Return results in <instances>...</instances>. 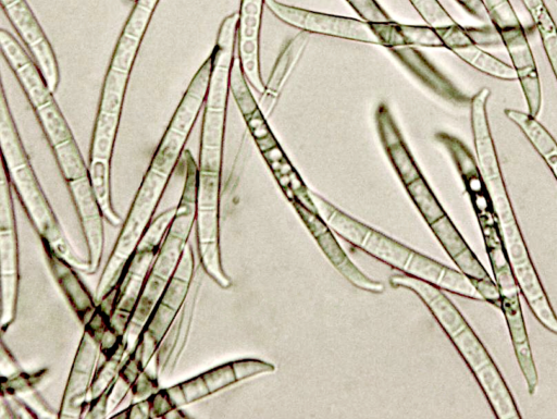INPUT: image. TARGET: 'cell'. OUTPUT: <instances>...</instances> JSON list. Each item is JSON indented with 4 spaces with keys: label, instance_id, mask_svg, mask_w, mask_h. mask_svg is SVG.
Instances as JSON below:
<instances>
[{
    "label": "cell",
    "instance_id": "obj_1",
    "mask_svg": "<svg viewBox=\"0 0 557 419\" xmlns=\"http://www.w3.org/2000/svg\"><path fill=\"white\" fill-rule=\"evenodd\" d=\"M160 0H136L122 28L106 73L89 151V177L106 215L111 200V159L129 75Z\"/></svg>",
    "mask_w": 557,
    "mask_h": 419
},
{
    "label": "cell",
    "instance_id": "obj_2",
    "mask_svg": "<svg viewBox=\"0 0 557 419\" xmlns=\"http://www.w3.org/2000/svg\"><path fill=\"white\" fill-rule=\"evenodd\" d=\"M394 287L414 292L468 366L481 387L494 416L498 419H520L522 416L504 377L480 337L459 309L441 288L407 274L391 276Z\"/></svg>",
    "mask_w": 557,
    "mask_h": 419
},
{
    "label": "cell",
    "instance_id": "obj_3",
    "mask_svg": "<svg viewBox=\"0 0 557 419\" xmlns=\"http://www.w3.org/2000/svg\"><path fill=\"white\" fill-rule=\"evenodd\" d=\"M310 196L319 215L338 236L405 274L472 300L484 301L474 283L461 271L417 252L359 222L314 192Z\"/></svg>",
    "mask_w": 557,
    "mask_h": 419
},
{
    "label": "cell",
    "instance_id": "obj_4",
    "mask_svg": "<svg viewBox=\"0 0 557 419\" xmlns=\"http://www.w3.org/2000/svg\"><path fill=\"white\" fill-rule=\"evenodd\" d=\"M478 164L494 205L502 239L521 296L537 322L557 335V313L548 299L522 235L497 152L483 151L478 157Z\"/></svg>",
    "mask_w": 557,
    "mask_h": 419
},
{
    "label": "cell",
    "instance_id": "obj_5",
    "mask_svg": "<svg viewBox=\"0 0 557 419\" xmlns=\"http://www.w3.org/2000/svg\"><path fill=\"white\" fill-rule=\"evenodd\" d=\"M183 159V192L129 319L125 334L128 353L137 344L149 316L175 273L196 222L198 165L188 150H185Z\"/></svg>",
    "mask_w": 557,
    "mask_h": 419
},
{
    "label": "cell",
    "instance_id": "obj_6",
    "mask_svg": "<svg viewBox=\"0 0 557 419\" xmlns=\"http://www.w3.org/2000/svg\"><path fill=\"white\" fill-rule=\"evenodd\" d=\"M0 144L2 162L10 182L40 239L49 243L76 269L86 272L87 263L77 261L69 250L61 225L46 198L20 138L3 88L0 94Z\"/></svg>",
    "mask_w": 557,
    "mask_h": 419
},
{
    "label": "cell",
    "instance_id": "obj_7",
    "mask_svg": "<svg viewBox=\"0 0 557 419\" xmlns=\"http://www.w3.org/2000/svg\"><path fill=\"white\" fill-rule=\"evenodd\" d=\"M238 17V12H234L223 19L211 52L212 66L200 134L199 171L222 172L230 76L236 56Z\"/></svg>",
    "mask_w": 557,
    "mask_h": 419
},
{
    "label": "cell",
    "instance_id": "obj_8",
    "mask_svg": "<svg viewBox=\"0 0 557 419\" xmlns=\"http://www.w3.org/2000/svg\"><path fill=\"white\" fill-rule=\"evenodd\" d=\"M113 311V305L103 299L84 324V333L66 381L58 417H83L100 355L101 341L111 325Z\"/></svg>",
    "mask_w": 557,
    "mask_h": 419
},
{
    "label": "cell",
    "instance_id": "obj_9",
    "mask_svg": "<svg viewBox=\"0 0 557 419\" xmlns=\"http://www.w3.org/2000/svg\"><path fill=\"white\" fill-rule=\"evenodd\" d=\"M175 210L176 208H169L153 218L119 282L114 285L119 288V293L111 318V328L117 334H126L128 322L144 282L157 256L165 232L173 220Z\"/></svg>",
    "mask_w": 557,
    "mask_h": 419
},
{
    "label": "cell",
    "instance_id": "obj_10",
    "mask_svg": "<svg viewBox=\"0 0 557 419\" xmlns=\"http://www.w3.org/2000/svg\"><path fill=\"white\" fill-rule=\"evenodd\" d=\"M221 173L198 170L196 236L202 270L222 288L232 285L220 251Z\"/></svg>",
    "mask_w": 557,
    "mask_h": 419
},
{
    "label": "cell",
    "instance_id": "obj_11",
    "mask_svg": "<svg viewBox=\"0 0 557 419\" xmlns=\"http://www.w3.org/2000/svg\"><path fill=\"white\" fill-rule=\"evenodd\" d=\"M194 276L195 255L188 243L175 273L157 301L134 347L139 350L145 369L154 357L160 343L182 309Z\"/></svg>",
    "mask_w": 557,
    "mask_h": 419
},
{
    "label": "cell",
    "instance_id": "obj_12",
    "mask_svg": "<svg viewBox=\"0 0 557 419\" xmlns=\"http://www.w3.org/2000/svg\"><path fill=\"white\" fill-rule=\"evenodd\" d=\"M264 4L278 21L299 32L380 46L370 22L362 19L311 11L277 0H265Z\"/></svg>",
    "mask_w": 557,
    "mask_h": 419
},
{
    "label": "cell",
    "instance_id": "obj_13",
    "mask_svg": "<svg viewBox=\"0 0 557 419\" xmlns=\"http://www.w3.org/2000/svg\"><path fill=\"white\" fill-rule=\"evenodd\" d=\"M275 367L258 359H240L214 367L185 382L161 390L171 414L245 379L272 372Z\"/></svg>",
    "mask_w": 557,
    "mask_h": 419
},
{
    "label": "cell",
    "instance_id": "obj_14",
    "mask_svg": "<svg viewBox=\"0 0 557 419\" xmlns=\"http://www.w3.org/2000/svg\"><path fill=\"white\" fill-rule=\"evenodd\" d=\"M0 183V247L2 276V330L9 326L16 312L18 293L17 236L11 182L3 162Z\"/></svg>",
    "mask_w": 557,
    "mask_h": 419
},
{
    "label": "cell",
    "instance_id": "obj_15",
    "mask_svg": "<svg viewBox=\"0 0 557 419\" xmlns=\"http://www.w3.org/2000/svg\"><path fill=\"white\" fill-rule=\"evenodd\" d=\"M488 20L498 32L519 81L539 75L528 34L509 0H483Z\"/></svg>",
    "mask_w": 557,
    "mask_h": 419
},
{
    "label": "cell",
    "instance_id": "obj_16",
    "mask_svg": "<svg viewBox=\"0 0 557 419\" xmlns=\"http://www.w3.org/2000/svg\"><path fill=\"white\" fill-rule=\"evenodd\" d=\"M1 7L28 48L49 89L54 93L60 83L55 53L26 0H0Z\"/></svg>",
    "mask_w": 557,
    "mask_h": 419
},
{
    "label": "cell",
    "instance_id": "obj_17",
    "mask_svg": "<svg viewBox=\"0 0 557 419\" xmlns=\"http://www.w3.org/2000/svg\"><path fill=\"white\" fill-rule=\"evenodd\" d=\"M430 227L459 271L474 283L484 301L499 308L500 294L497 284L490 276L449 217L445 214L430 224Z\"/></svg>",
    "mask_w": 557,
    "mask_h": 419
},
{
    "label": "cell",
    "instance_id": "obj_18",
    "mask_svg": "<svg viewBox=\"0 0 557 419\" xmlns=\"http://www.w3.org/2000/svg\"><path fill=\"white\" fill-rule=\"evenodd\" d=\"M66 184L88 247V269L85 273L94 274L101 263L103 252L104 217L89 175L66 182Z\"/></svg>",
    "mask_w": 557,
    "mask_h": 419
},
{
    "label": "cell",
    "instance_id": "obj_19",
    "mask_svg": "<svg viewBox=\"0 0 557 419\" xmlns=\"http://www.w3.org/2000/svg\"><path fill=\"white\" fill-rule=\"evenodd\" d=\"M374 122L385 156L404 186L422 176L413 155L386 102L382 101L376 106Z\"/></svg>",
    "mask_w": 557,
    "mask_h": 419
},
{
    "label": "cell",
    "instance_id": "obj_20",
    "mask_svg": "<svg viewBox=\"0 0 557 419\" xmlns=\"http://www.w3.org/2000/svg\"><path fill=\"white\" fill-rule=\"evenodd\" d=\"M387 50L405 69L437 97L456 106L470 103L471 97L461 91L418 48L399 47Z\"/></svg>",
    "mask_w": 557,
    "mask_h": 419
},
{
    "label": "cell",
    "instance_id": "obj_21",
    "mask_svg": "<svg viewBox=\"0 0 557 419\" xmlns=\"http://www.w3.org/2000/svg\"><path fill=\"white\" fill-rule=\"evenodd\" d=\"M0 47L33 109L54 99L36 62L5 29H0Z\"/></svg>",
    "mask_w": 557,
    "mask_h": 419
},
{
    "label": "cell",
    "instance_id": "obj_22",
    "mask_svg": "<svg viewBox=\"0 0 557 419\" xmlns=\"http://www.w3.org/2000/svg\"><path fill=\"white\" fill-rule=\"evenodd\" d=\"M308 41L309 34L299 32L290 37L281 49L258 100L259 108L267 119L274 111L289 76L306 50Z\"/></svg>",
    "mask_w": 557,
    "mask_h": 419
},
{
    "label": "cell",
    "instance_id": "obj_23",
    "mask_svg": "<svg viewBox=\"0 0 557 419\" xmlns=\"http://www.w3.org/2000/svg\"><path fill=\"white\" fill-rule=\"evenodd\" d=\"M41 243L54 280L79 321L85 324L97 309L98 304L95 297L81 281L74 270L75 267L58 254L49 243L45 241Z\"/></svg>",
    "mask_w": 557,
    "mask_h": 419
},
{
    "label": "cell",
    "instance_id": "obj_24",
    "mask_svg": "<svg viewBox=\"0 0 557 419\" xmlns=\"http://www.w3.org/2000/svg\"><path fill=\"white\" fill-rule=\"evenodd\" d=\"M199 287L200 278L195 273L187 298L154 355L157 377L171 371L181 356L187 342Z\"/></svg>",
    "mask_w": 557,
    "mask_h": 419
},
{
    "label": "cell",
    "instance_id": "obj_25",
    "mask_svg": "<svg viewBox=\"0 0 557 419\" xmlns=\"http://www.w3.org/2000/svg\"><path fill=\"white\" fill-rule=\"evenodd\" d=\"M370 24L380 46L386 49L399 47L443 48L437 30L426 24H401L393 20Z\"/></svg>",
    "mask_w": 557,
    "mask_h": 419
},
{
    "label": "cell",
    "instance_id": "obj_26",
    "mask_svg": "<svg viewBox=\"0 0 557 419\" xmlns=\"http://www.w3.org/2000/svg\"><path fill=\"white\" fill-rule=\"evenodd\" d=\"M319 246L337 270L356 287L372 293H382L384 285L366 276L346 256L330 230L315 237Z\"/></svg>",
    "mask_w": 557,
    "mask_h": 419
},
{
    "label": "cell",
    "instance_id": "obj_27",
    "mask_svg": "<svg viewBox=\"0 0 557 419\" xmlns=\"http://www.w3.org/2000/svg\"><path fill=\"white\" fill-rule=\"evenodd\" d=\"M128 354L126 338L107 353H100L97 368L91 380L88 402L96 400L109 391Z\"/></svg>",
    "mask_w": 557,
    "mask_h": 419
},
{
    "label": "cell",
    "instance_id": "obj_28",
    "mask_svg": "<svg viewBox=\"0 0 557 419\" xmlns=\"http://www.w3.org/2000/svg\"><path fill=\"white\" fill-rule=\"evenodd\" d=\"M461 61L492 78L504 82H518V76L512 64H509L482 47L471 46L453 52Z\"/></svg>",
    "mask_w": 557,
    "mask_h": 419
},
{
    "label": "cell",
    "instance_id": "obj_29",
    "mask_svg": "<svg viewBox=\"0 0 557 419\" xmlns=\"http://www.w3.org/2000/svg\"><path fill=\"white\" fill-rule=\"evenodd\" d=\"M532 17L553 74L557 81V25L544 0H521Z\"/></svg>",
    "mask_w": 557,
    "mask_h": 419
},
{
    "label": "cell",
    "instance_id": "obj_30",
    "mask_svg": "<svg viewBox=\"0 0 557 419\" xmlns=\"http://www.w3.org/2000/svg\"><path fill=\"white\" fill-rule=\"evenodd\" d=\"M51 148L73 138L72 131L54 99L34 109Z\"/></svg>",
    "mask_w": 557,
    "mask_h": 419
},
{
    "label": "cell",
    "instance_id": "obj_31",
    "mask_svg": "<svg viewBox=\"0 0 557 419\" xmlns=\"http://www.w3.org/2000/svg\"><path fill=\"white\" fill-rule=\"evenodd\" d=\"M52 150L65 182L89 175L88 167L74 137L54 146Z\"/></svg>",
    "mask_w": 557,
    "mask_h": 419
},
{
    "label": "cell",
    "instance_id": "obj_32",
    "mask_svg": "<svg viewBox=\"0 0 557 419\" xmlns=\"http://www.w3.org/2000/svg\"><path fill=\"white\" fill-rule=\"evenodd\" d=\"M405 188L429 225L446 214L423 175Z\"/></svg>",
    "mask_w": 557,
    "mask_h": 419
},
{
    "label": "cell",
    "instance_id": "obj_33",
    "mask_svg": "<svg viewBox=\"0 0 557 419\" xmlns=\"http://www.w3.org/2000/svg\"><path fill=\"white\" fill-rule=\"evenodd\" d=\"M249 86L236 54L231 70L230 91L243 116L250 114L259 107Z\"/></svg>",
    "mask_w": 557,
    "mask_h": 419
},
{
    "label": "cell",
    "instance_id": "obj_34",
    "mask_svg": "<svg viewBox=\"0 0 557 419\" xmlns=\"http://www.w3.org/2000/svg\"><path fill=\"white\" fill-rule=\"evenodd\" d=\"M244 119L261 153L278 145L268 125V119L259 107L250 114L244 116Z\"/></svg>",
    "mask_w": 557,
    "mask_h": 419
},
{
    "label": "cell",
    "instance_id": "obj_35",
    "mask_svg": "<svg viewBox=\"0 0 557 419\" xmlns=\"http://www.w3.org/2000/svg\"><path fill=\"white\" fill-rule=\"evenodd\" d=\"M426 25L438 28L457 22L449 15L438 0H408Z\"/></svg>",
    "mask_w": 557,
    "mask_h": 419
},
{
    "label": "cell",
    "instance_id": "obj_36",
    "mask_svg": "<svg viewBox=\"0 0 557 419\" xmlns=\"http://www.w3.org/2000/svg\"><path fill=\"white\" fill-rule=\"evenodd\" d=\"M46 370L34 373H16L10 378H2V394L7 396H15L18 393L32 391L45 377Z\"/></svg>",
    "mask_w": 557,
    "mask_h": 419
},
{
    "label": "cell",
    "instance_id": "obj_37",
    "mask_svg": "<svg viewBox=\"0 0 557 419\" xmlns=\"http://www.w3.org/2000/svg\"><path fill=\"white\" fill-rule=\"evenodd\" d=\"M360 19L373 22H387L392 19L376 0H346Z\"/></svg>",
    "mask_w": 557,
    "mask_h": 419
},
{
    "label": "cell",
    "instance_id": "obj_38",
    "mask_svg": "<svg viewBox=\"0 0 557 419\" xmlns=\"http://www.w3.org/2000/svg\"><path fill=\"white\" fill-rule=\"evenodd\" d=\"M111 417L117 418H150V406H149V398H145L141 400H137L136 403L132 404L129 407L124 409V411H121L119 414L112 415Z\"/></svg>",
    "mask_w": 557,
    "mask_h": 419
},
{
    "label": "cell",
    "instance_id": "obj_39",
    "mask_svg": "<svg viewBox=\"0 0 557 419\" xmlns=\"http://www.w3.org/2000/svg\"><path fill=\"white\" fill-rule=\"evenodd\" d=\"M556 2H557V0H556Z\"/></svg>",
    "mask_w": 557,
    "mask_h": 419
}]
</instances>
